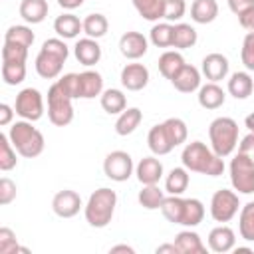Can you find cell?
Wrapping results in <instances>:
<instances>
[{"instance_id": "obj_1", "label": "cell", "mask_w": 254, "mask_h": 254, "mask_svg": "<svg viewBox=\"0 0 254 254\" xmlns=\"http://www.w3.org/2000/svg\"><path fill=\"white\" fill-rule=\"evenodd\" d=\"M181 163L190 173H200L208 177H220L224 173V159L218 157L212 147H206L202 141L187 143L181 153Z\"/></svg>"}, {"instance_id": "obj_2", "label": "cell", "mask_w": 254, "mask_h": 254, "mask_svg": "<svg viewBox=\"0 0 254 254\" xmlns=\"http://www.w3.org/2000/svg\"><path fill=\"white\" fill-rule=\"evenodd\" d=\"M67 56H69V48L65 46L64 38H50L42 44V48L36 56L34 67H36L40 77L56 79L62 75V69H64Z\"/></svg>"}, {"instance_id": "obj_3", "label": "cell", "mask_w": 254, "mask_h": 254, "mask_svg": "<svg viewBox=\"0 0 254 254\" xmlns=\"http://www.w3.org/2000/svg\"><path fill=\"white\" fill-rule=\"evenodd\" d=\"M115 206H117V192L109 187H101L89 194L83 206V216L89 226L105 228L115 214Z\"/></svg>"}, {"instance_id": "obj_4", "label": "cell", "mask_w": 254, "mask_h": 254, "mask_svg": "<svg viewBox=\"0 0 254 254\" xmlns=\"http://www.w3.org/2000/svg\"><path fill=\"white\" fill-rule=\"evenodd\" d=\"M8 137H10V143L14 145V149L18 151V155L24 159H34V157L42 155V151L46 147L42 131H38L32 125V121H26V119L12 123V127L8 129Z\"/></svg>"}, {"instance_id": "obj_5", "label": "cell", "mask_w": 254, "mask_h": 254, "mask_svg": "<svg viewBox=\"0 0 254 254\" xmlns=\"http://www.w3.org/2000/svg\"><path fill=\"white\" fill-rule=\"evenodd\" d=\"M210 147L218 157H228L238 147V123L232 117H216L208 125Z\"/></svg>"}, {"instance_id": "obj_6", "label": "cell", "mask_w": 254, "mask_h": 254, "mask_svg": "<svg viewBox=\"0 0 254 254\" xmlns=\"http://www.w3.org/2000/svg\"><path fill=\"white\" fill-rule=\"evenodd\" d=\"M71 97L62 91V87L54 81L48 89V119L56 127H65L73 121V105Z\"/></svg>"}, {"instance_id": "obj_7", "label": "cell", "mask_w": 254, "mask_h": 254, "mask_svg": "<svg viewBox=\"0 0 254 254\" xmlns=\"http://www.w3.org/2000/svg\"><path fill=\"white\" fill-rule=\"evenodd\" d=\"M230 185L238 194H252L254 192V161L236 153L228 165Z\"/></svg>"}, {"instance_id": "obj_8", "label": "cell", "mask_w": 254, "mask_h": 254, "mask_svg": "<svg viewBox=\"0 0 254 254\" xmlns=\"http://www.w3.org/2000/svg\"><path fill=\"white\" fill-rule=\"evenodd\" d=\"M240 210V198L236 190L218 189L210 198V216L214 222H230Z\"/></svg>"}, {"instance_id": "obj_9", "label": "cell", "mask_w": 254, "mask_h": 254, "mask_svg": "<svg viewBox=\"0 0 254 254\" xmlns=\"http://www.w3.org/2000/svg\"><path fill=\"white\" fill-rule=\"evenodd\" d=\"M16 115H20L26 121H38L42 119L46 107H44V95L36 89V87H24L18 95H16V103H14Z\"/></svg>"}, {"instance_id": "obj_10", "label": "cell", "mask_w": 254, "mask_h": 254, "mask_svg": "<svg viewBox=\"0 0 254 254\" xmlns=\"http://www.w3.org/2000/svg\"><path fill=\"white\" fill-rule=\"evenodd\" d=\"M103 173L107 179L115 181V183H125L133 173H135V165L133 159L127 151H111L107 153V157L103 159Z\"/></svg>"}, {"instance_id": "obj_11", "label": "cell", "mask_w": 254, "mask_h": 254, "mask_svg": "<svg viewBox=\"0 0 254 254\" xmlns=\"http://www.w3.org/2000/svg\"><path fill=\"white\" fill-rule=\"evenodd\" d=\"M81 206H83L81 196L71 189L58 190L52 198V210L60 218H73L81 210Z\"/></svg>"}, {"instance_id": "obj_12", "label": "cell", "mask_w": 254, "mask_h": 254, "mask_svg": "<svg viewBox=\"0 0 254 254\" xmlns=\"http://www.w3.org/2000/svg\"><path fill=\"white\" fill-rule=\"evenodd\" d=\"M149 50V40L141 34V32H125L121 38H119V52L123 58L131 60V62H137L139 58H143Z\"/></svg>"}, {"instance_id": "obj_13", "label": "cell", "mask_w": 254, "mask_h": 254, "mask_svg": "<svg viewBox=\"0 0 254 254\" xmlns=\"http://www.w3.org/2000/svg\"><path fill=\"white\" fill-rule=\"evenodd\" d=\"M228 69H230V64H228V58L218 54V52H212V54H206L200 62V73L208 79V81H222L226 79L228 75Z\"/></svg>"}, {"instance_id": "obj_14", "label": "cell", "mask_w": 254, "mask_h": 254, "mask_svg": "<svg viewBox=\"0 0 254 254\" xmlns=\"http://www.w3.org/2000/svg\"><path fill=\"white\" fill-rule=\"evenodd\" d=\"M119 79H121V85L127 91H141L149 83V69L143 64L131 62V64H125L123 65Z\"/></svg>"}, {"instance_id": "obj_15", "label": "cell", "mask_w": 254, "mask_h": 254, "mask_svg": "<svg viewBox=\"0 0 254 254\" xmlns=\"http://www.w3.org/2000/svg\"><path fill=\"white\" fill-rule=\"evenodd\" d=\"M135 175L141 185H159V181L163 179V163L157 159V155L143 157L135 165Z\"/></svg>"}, {"instance_id": "obj_16", "label": "cell", "mask_w": 254, "mask_h": 254, "mask_svg": "<svg viewBox=\"0 0 254 254\" xmlns=\"http://www.w3.org/2000/svg\"><path fill=\"white\" fill-rule=\"evenodd\" d=\"M208 248L216 254H224V252H230L234 250L236 246V232L226 226V224H220V226H214L210 232H208Z\"/></svg>"}, {"instance_id": "obj_17", "label": "cell", "mask_w": 254, "mask_h": 254, "mask_svg": "<svg viewBox=\"0 0 254 254\" xmlns=\"http://www.w3.org/2000/svg\"><path fill=\"white\" fill-rule=\"evenodd\" d=\"M73 56L81 65L91 67L101 60V46L95 38H79L73 46Z\"/></svg>"}, {"instance_id": "obj_18", "label": "cell", "mask_w": 254, "mask_h": 254, "mask_svg": "<svg viewBox=\"0 0 254 254\" xmlns=\"http://www.w3.org/2000/svg\"><path fill=\"white\" fill-rule=\"evenodd\" d=\"M200 69L190 65V64H185L181 67V71L171 79L173 87L181 93H192V91H198L200 87Z\"/></svg>"}, {"instance_id": "obj_19", "label": "cell", "mask_w": 254, "mask_h": 254, "mask_svg": "<svg viewBox=\"0 0 254 254\" xmlns=\"http://www.w3.org/2000/svg\"><path fill=\"white\" fill-rule=\"evenodd\" d=\"M54 32L58 34V38L73 40L79 36V32H83V20H79L71 12H64L54 20Z\"/></svg>"}, {"instance_id": "obj_20", "label": "cell", "mask_w": 254, "mask_h": 254, "mask_svg": "<svg viewBox=\"0 0 254 254\" xmlns=\"http://www.w3.org/2000/svg\"><path fill=\"white\" fill-rule=\"evenodd\" d=\"M196 99H198V105H200L202 109H218V107L224 105L226 93H224V89H222L218 83L206 81L204 85L198 87Z\"/></svg>"}, {"instance_id": "obj_21", "label": "cell", "mask_w": 254, "mask_h": 254, "mask_svg": "<svg viewBox=\"0 0 254 254\" xmlns=\"http://www.w3.org/2000/svg\"><path fill=\"white\" fill-rule=\"evenodd\" d=\"M226 89L234 99H246L254 91V79H252V75L248 71H234L228 77Z\"/></svg>"}, {"instance_id": "obj_22", "label": "cell", "mask_w": 254, "mask_h": 254, "mask_svg": "<svg viewBox=\"0 0 254 254\" xmlns=\"http://www.w3.org/2000/svg\"><path fill=\"white\" fill-rule=\"evenodd\" d=\"M147 145H149L151 153L157 155V157L169 155L175 149L173 143H171V139H169V135H167V131H165V127H163V123H157V125H153L149 129V133H147Z\"/></svg>"}, {"instance_id": "obj_23", "label": "cell", "mask_w": 254, "mask_h": 254, "mask_svg": "<svg viewBox=\"0 0 254 254\" xmlns=\"http://www.w3.org/2000/svg\"><path fill=\"white\" fill-rule=\"evenodd\" d=\"M175 246H177L179 254H204L206 252V246L202 244V238L190 228L181 230L175 236Z\"/></svg>"}, {"instance_id": "obj_24", "label": "cell", "mask_w": 254, "mask_h": 254, "mask_svg": "<svg viewBox=\"0 0 254 254\" xmlns=\"http://www.w3.org/2000/svg\"><path fill=\"white\" fill-rule=\"evenodd\" d=\"M48 10H50L48 0H22L20 8H18V12H20V16L26 24L44 22L46 16H48Z\"/></svg>"}, {"instance_id": "obj_25", "label": "cell", "mask_w": 254, "mask_h": 254, "mask_svg": "<svg viewBox=\"0 0 254 254\" xmlns=\"http://www.w3.org/2000/svg\"><path fill=\"white\" fill-rule=\"evenodd\" d=\"M187 62H185V58H183V54L179 52V50H167V52H163L161 56H159V73L165 77V79H173L179 71H181V67L185 65Z\"/></svg>"}, {"instance_id": "obj_26", "label": "cell", "mask_w": 254, "mask_h": 254, "mask_svg": "<svg viewBox=\"0 0 254 254\" xmlns=\"http://www.w3.org/2000/svg\"><path fill=\"white\" fill-rule=\"evenodd\" d=\"M79 91L81 99H93L103 93V77L95 69H85L79 73Z\"/></svg>"}, {"instance_id": "obj_27", "label": "cell", "mask_w": 254, "mask_h": 254, "mask_svg": "<svg viewBox=\"0 0 254 254\" xmlns=\"http://www.w3.org/2000/svg\"><path fill=\"white\" fill-rule=\"evenodd\" d=\"M141 121H143V111L139 107H127L125 111H121L117 115L115 133L121 135V137H127L141 125Z\"/></svg>"}, {"instance_id": "obj_28", "label": "cell", "mask_w": 254, "mask_h": 254, "mask_svg": "<svg viewBox=\"0 0 254 254\" xmlns=\"http://www.w3.org/2000/svg\"><path fill=\"white\" fill-rule=\"evenodd\" d=\"M218 16L216 0H192L190 4V20L194 24H210Z\"/></svg>"}, {"instance_id": "obj_29", "label": "cell", "mask_w": 254, "mask_h": 254, "mask_svg": "<svg viewBox=\"0 0 254 254\" xmlns=\"http://www.w3.org/2000/svg\"><path fill=\"white\" fill-rule=\"evenodd\" d=\"M99 103L103 107L105 113L109 115H119L121 111L127 109V97L121 89H115V87H109V89H103V93L99 95Z\"/></svg>"}, {"instance_id": "obj_30", "label": "cell", "mask_w": 254, "mask_h": 254, "mask_svg": "<svg viewBox=\"0 0 254 254\" xmlns=\"http://www.w3.org/2000/svg\"><path fill=\"white\" fill-rule=\"evenodd\" d=\"M198 34L190 24L177 22L173 24V48L175 50H189L196 44Z\"/></svg>"}, {"instance_id": "obj_31", "label": "cell", "mask_w": 254, "mask_h": 254, "mask_svg": "<svg viewBox=\"0 0 254 254\" xmlns=\"http://www.w3.org/2000/svg\"><path fill=\"white\" fill-rule=\"evenodd\" d=\"M189 183H190L189 171L185 167H175L165 177V190L169 194H183L189 189Z\"/></svg>"}, {"instance_id": "obj_32", "label": "cell", "mask_w": 254, "mask_h": 254, "mask_svg": "<svg viewBox=\"0 0 254 254\" xmlns=\"http://www.w3.org/2000/svg\"><path fill=\"white\" fill-rule=\"evenodd\" d=\"M204 218V204L198 198H185V208H183V218L181 226L194 228L202 222Z\"/></svg>"}, {"instance_id": "obj_33", "label": "cell", "mask_w": 254, "mask_h": 254, "mask_svg": "<svg viewBox=\"0 0 254 254\" xmlns=\"http://www.w3.org/2000/svg\"><path fill=\"white\" fill-rule=\"evenodd\" d=\"M107 30H109V20L103 14L93 12V14H87L83 18V34L87 38L99 40V38H103L107 34Z\"/></svg>"}, {"instance_id": "obj_34", "label": "cell", "mask_w": 254, "mask_h": 254, "mask_svg": "<svg viewBox=\"0 0 254 254\" xmlns=\"http://www.w3.org/2000/svg\"><path fill=\"white\" fill-rule=\"evenodd\" d=\"M238 232L240 238L246 242H254V200L240 206L238 214Z\"/></svg>"}, {"instance_id": "obj_35", "label": "cell", "mask_w": 254, "mask_h": 254, "mask_svg": "<svg viewBox=\"0 0 254 254\" xmlns=\"http://www.w3.org/2000/svg\"><path fill=\"white\" fill-rule=\"evenodd\" d=\"M137 200L143 208L157 210V208H161V204L165 200V192L159 189V185H143V189L137 194Z\"/></svg>"}, {"instance_id": "obj_36", "label": "cell", "mask_w": 254, "mask_h": 254, "mask_svg": "<svg viewBox=\"0 0 254 254\" xmlns=\"http://www.w3.org/2000/svg\"><path fill=\"white\" fill-rule=\"evenodd\" d=\"M36 36L32 32L30 26H24V24H16V26H10L6 32H4V42L8 44H18V46H24V48H30L34 44Z\"/></svg>"}, {"instance_id": "obj_37", "label": "cell", "mask_w": 254, "mask_h": 254, "mask_svg": "<svg viewBox=\"0 0 254 254\" xmlns=\"http://www.w3.org/2000/svg\"><path fill=\"white\" fill-rule=\"evenodd\" d=\"M183 208H185V198L181 194H169L165 196L163 204H161V212L163 216L173 222V224H181V218H183Z\"/></svg>"}, {"instance_id": "obj_38", "label": "cell", "mask_w": 254, "mask_h": 254, "mask_svg": "<svg viewBox=\"0 0 254 254\" xmlns=\"http://www.w3.org/2000/svg\"><path fill=\"white\" fill-rule=\"evenodd\" d=\"M149 42L155 48H173V24L157 22L149 32Z\"/></svg>"}, {"instance_id": "obj_39", "label": "cell", "mask_w": 254, "mask_h": 254, "mask_svg": "<svg viewBox=\"0 0 254 254\" xmlns=\"http://www.w3.org/2000/svg\"><path fill=\"white\" fill-rule=\"evenodd\" d=\"M137 14L143 20L149 22H159L163 18V2L165 0H131Z\"/></svg>"}, {"instance_id": "obj_40", "label": "cell", "mask_w": 254, "mask_h": 254, "mask_svg": "<svg viewBox=\"0 0 254 254\" xmlns=\"http://www.w3.org/2000/svg\"><path fill=\"white\" fill-rule=\"evenodd\" d=\"M163 127H165V131H167V135H169L173 147L183 145V143L187 141V137H189L187 123H185L181 117H169V119H165V121H163Z\"/></svg>"}, {"instance_id": "obj_41", "label": "cell", "mask_w": 254, "mask_h": 254, "mask_svg": "<svg viewBox=\"0 0 254 254\" xmlns=\"http://www.w3.org/2000/svg\"><path fill=\"white\" fill-rule=\"evenodd\" d=\"M2 79L6 85H20L26 79V62H2Z\"/></svg>"}, {"instance_id": "obj_42", "label": "cell", "mask_w": 254, "mask_h": 254, "mask_svg": "<svg viewBox=\"0 0 254 254\" xmlns=\"http://www.w3.org/2000/svg\"><path fill=\"white\" fill-rule=\"evenodd\" d=\"M16 149L14 145L10 143V137L8 133H2L0 135V171H12L16 165H18V159H16Z\"/></svg>"}, {"instance_id": "obj_43", "label": "cell", "mask_w": 254, "mask_h": 254, "mask_svg": "<svg viewBox=\"0 0 254 254\" xmlns=\"http://www.w3.org/2000/svg\"><path fill=\"white\" fill-rule=\"evenodd\" d=\"M16 252H24V254H28L30 250L18 244L16 234H14L12 228L2 226V228H0V254H16Z\"/></svg>"}, {"instance_id": "obj_44", "label": "cell", "mask_w": 254, "mask_h": 254, "mask_svg": "<svg viewBox=\"0 0 254 254\" xmlns=\"http://www.w3.org/2000/svg\"><path fill=\"white\" fill-rule=\"evenodd\" d=\"M187 14V2L185 0H165L163 2V20L165 22H181Z\"/></svg>"}, {"instance_id": "obj_45", "label": "cell", "mask_w": 254, "mask_h": 254, "mask_svg": "<svg viewBox=\"0 0 254 254\" xmlns=\"http://www.w3.org/2000/svg\"><path fill=\"white\" fill-rule=\"evenodd\" d=\"M56 83L62 87V91L65 95H69L71 99H79L81 91H79V73H65L62 77L56 79Z\"/></svg>"}, {"instance_id": "obj_46", "label": "cell", "mask_w": 254, "mask_h": 254, "mask_svg": "<svg viewBox=\"0 0 254 254\" xmlns=\"http://www.w3.org/2000/svg\"><path fill=\"white\" fill-rule=\"evenodd\" d=\"M240 60L246 71H254V32H246L240 48Z\"/></svg>"}, {"instance_id": "obj_47", "label": "cell", "mask_w": 254, "mask_h": 254, "mask_svg": "<svg viewBox=\"0 0 254 254\" xmlns=\"http://www.w3.org/2000/svg\"><path fill=\"white\" fill-rule=\"evenodd\" d=\"M28 60V48L18 46V44H8L4 42L2 48V62H26Z\"/></svg>"}, {"instance_id": "obj_48", "label": "cell", "mask_w": 254, "mask_h": 254, "mask_svg": "<svg viewBox=\"0 0 254 254\" xmlns=\"http://www.w3.org/2000/svg\"><path fill=\"white\" fill-rule=\"evenodd\" d=\"M16 198V183L8 177L0 179V204L6 206Z\"/></svg>"}, {"instance_id": "obj_49", "label": "cell", "mask_w": 254, "mask_h": 254, "mask_svg": "<svg viewBox=\"0 0 254 254\" xmlns=\"http://www.w3.org/2000/svg\"><path fill=\"white\" fill-rule=\"evenodd\" d=\"M238 153L248 157L250 161H254V133L248 131V135H244L238 143Z\"/></svg>"}, {"instance_id": "obj_50", "label": "cell", "mask_w": 254, "mask_h": 254, "mask_svg": "<svg viewBox=\"0 0 254 254\" xmlns=\"http://www.w3.org/2000/svg\"><path fill=\"white\" fill-rule=\"evenodd\" d=\"M238 24L246 30V32H254V6L244 10L242 14H238Z\"/></svg>"}, {"instance_id": "obj_51", "label": "cell", "mask_w": 254, "mask_h": 254, "mask_svg": "<svg viewBox=\"0 0 254 254\" xmlns=\"http://www.w3.org/2000/svg\"><path fill=\"white\" fill-rule=\"evenodd\" d=\"M226 2H228L230 12H234L236 16H238V14H242L244 10H248V8H252V6H254V0H226Z\"/></svg>"}, {"instance_id": "obj_52", "label": "cell", "mask_w": 254, "mask_h": 254, "mask_svg": "<svg viewBox=\"0 0 254 254\" xmlns=\"http://www.w3.org/2000/svg\"><path fill=\"white\" fill-rule=\"evenodd\" d=\"M14 107H10L8 103H0V125L6 127L12 123V117H14Z\"/></svg>"}, {"instance_id": "obj_53", "label": "cell", "mask_w": 254, "mask_h": 254, "mask_svg": "<svg viewBox=\"0 0 254 254\" xmlns=\"http://www.w3.org/2000/svg\"><path fill=\"white\" fill-rule=\"evenodd\" d=\"M83 2H85V0H58V6L64 8V10H67V12H71V10L79 8Z\"/></svg>"}, {"instance_id": "obj_54", "label": "cell", "mask_w": 254, "mask_h": 254, "mask_svg": "<svg viewBox=\"0 0 254 254\" xmlns=\"http://www.w3.org/2000/svg\"><path fill=\"white\" fill-rule=\"evenodd\" d=\"M155 252H157V254H165V252H169V254H179L175 242H173V244H161V246L155 248Z\"/></svg>"}, {"instance_id": "obj_55", "label": "cell", "mask_w": 254, "mask_h": 254, "mask_svg": "<svg viewBox=\"0 0 254 254\" xmlns=\"http://www.w3.org/2000/svg\"><path fill=\"white\" fill-rule=\"evenodd\" d=\"M109 252H111V254H115V252L135 254V248H133V246H129V244H117V246H111V248H109Z\"/></svg>"}, {"instance_id": "obj_56", "label": "cell", "mask_w": 254, "mask_h": 254, "mask_svg": "<svg viewBox=\"0 0 254 254\" xmlns=\"http://www.w3.org/2000/svg\"><path fill=\"white\" fill-rule=\"evenodd\" d=\"M244 125H246V129H248L250 133H254V111H252L250 115H246V119H244Z\"/></svg>"}]
</instances>
